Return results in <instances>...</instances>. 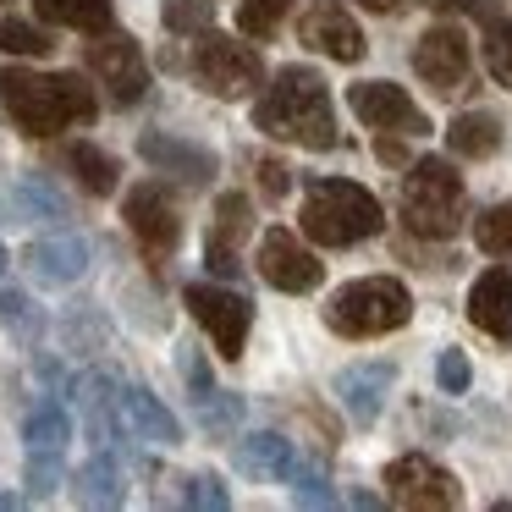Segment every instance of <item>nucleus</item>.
I'll list each match as a JSON object with an SVG mask.
<instances>
[{
    "instance_id": "16",
    "label": "nucleus",
    "mask_w": 512,
    "mask_h": 512,
    "mask_svg": "<svg viewBox=\"0 0 512 512\" xmlns=\"http://www.w3.org/2000/svg\"><path fill=\"white\" fill-rule=\"evenodd\" d=\"M72 402H78L83 424H89V441L100 452H111L116 441H127V413H122V380H111L105 369H89V375L72 380Z\"/></svg>"
},
{
    "instance_id": "35",
    "label": "nucleus",
    "mask_w": 512,
    "mask_h": 512,
    "mask_svg": "<svg viewBox=\"0 0 512 512\" xmlns=\"http://www.w3.org/2000/svg\"><path fill=\"white\" fill-rule=\"evenodd\" d=\"M61 336H67V347H78V353H94V347L105 342V314L94 309V303H83V309H72L67 320H61Z\"/></svg>"
},
{
    "instance_id": "47",
    "label": "nucleus",
    "mask_w": 512,
    "mask_h": 512,
    "mask_svg": "<svg viewBox=\"0 0 512 512\" xmlns=\"http://www.w3.org/2000/svg\"><path fill=\"white\" fill-rule=\"evenodd\" d=\"M6 265H12V254H6V243H0V276H6Z\"/></svg>"
},
{
    "instance_id": "17",
    "label": "nucleus",
    "mask_w": 512,
    "mask_h": 512,
    "mask_svg": "<svg viewBox=\"0 0 512 512\" xmlns=\"http://www.w3.org/2000/svg\"><path fill=\"white\" fill-rule=\"evenodd\" d=\"M23 265H28V276L39 281V287H78L83 276H89V265H94V248H89V237H78V232H50V237H34V243L23 248Z\"/></svg>"
},
{
    "instance_id": "22",
    "label": "nucleus",
    "mask_w": 512,
    "mask_h": 512,
    "mask_svg": "<svg viewBox=\"0 0 512 512\" xmlns=\"http://www.w3.org/2000/svg\"><path fill=\"white\" fill-rule=\"evenodd\" d=\"M232 463H237V474H248V479H287L292 463H298V452H292L287 435L254 430L232 446Z\"/></svg>"
},
{
    "instance_id": "7",
    "label": "nucleus",
    "mask_w": 512,
    "mask_h": 512,
    "mask_svg": "<svg viewBox=\"0 0 512 512\" xmlns=\"http://www.w3.org/2000/svg\"><path fill=\"white\" fill-rule=\"evenodd\" d=\"M83 67H89V78L105 89V100H111L116 111H133V105L149 94L144 45H138L133 34H122V28H100V34H89V45H83Z\"/></svg>"
},
{
    "instance_id": "1",
    "label": "nucleus",
    "mask_w": 512,
    "mask_h": 512,
    "mask_svg": "<svg viewBox=\"0 0 512 512\" xmlns=\"http://www.w3.org/2000/svg\"><path fill=\"white\" fill-rule=\"evenodd\" d=\"M0 111L17 122L23 138H56L72 127H89L100 116V94L78 72H34V67H0Z\"/></svg>"
},
{
    "instance_id": "20",
    "label": "nucleus",
    "mask_w": 512,
    "mask_h": 512,
    "mask_svg": "<svg viewBox=\"0 0 512 512\" xmlns=\"http://www.w3.org/2000/svg\"><path fill=\"white\" fill-rule=\"evenodd\" d=\"M468 325H479L485 336L496 342H512V270L507 265H490L485 276L468 287Z\"/></svg>"
},
{
    "instance_id": "10",
    "label": "nucleus",
    "mask_w": 512,
    "mask_h": 512,
    "mask_svg": "<svg viewBox=\"0 0 512 512\" xmlns=\"http://www.w3.org/2000/svg\"><path fill=\"white\" fill-rule=\"evenodd\" d=\"M182 303H188V314L204 325V336L215 342V353H221V358H243L248 325H254V303H248L243 292L215 287V281H193V287L182 292Z\"/></svg>"
},
{
    "instance_id": "3",
    "label": "nucleus",
    "mask_w": 512,
    "mask_h": 512,
    "mask_svg": "<svg viewBox=\"0 0 512 512\" xmlns=\"http://www.w3.org/2000/svg\"><path fill=\"white\" fill-rule=\"evenodd\" d=\"M386 226V210L369 188L347 177H314L303 188V210H298V232L320 248H353Z\"/></svg>"
},
{
    "instance_id": "24",
    "label": "nucleus",
    "mask_w": 512,
    "mask_h": 512,
    "mask_svg": "<svg viewBox=\"0 0 512 512\" xmlns=\"http://www.w3.org/2000/svg\"><path fill=\"white\" fill-rule=\"evenodd\" d=\"M72 501H78V507H122L127 501L122 463H116L111 452H94L89 463L72 474Z\"/></svg>"
},
{
    "instance_id": "18",
    "label": "nucleus",
    "mask_w": 512,
    "mask_h": 512,
    "mask_svg": "<svg viewBox=\"0 0 512 512\" xmlns=\"http://www.w3.org/2000/svg\"><path fill=\"white\" fill-rule=\"evenodd\" d=\"M298 34H303V45H309V50L342 61V67L364 61V50H369V45H364V28L353 23V12H347L342 0H314L309 12H303Z\"/></svg>"
},
{
    "instance_id": "46",
    "label": "nucleus",
    "mask_w": 512,
    "mask_h": 512,
    "mask_svg": "<svg viewBox=\"0 0 512 512\" xmlns=\"http://www.w3.org/2000/svg\"><path fill=\"white\" fill-rule=\"evenodd\" d=\"M23 501H28V496H17V490H0V512H17Z\"/></svg>"
},
{
    "instance_id": "26",
    "label": "nucleus",
    "mask_w": 512,
    "mask_h": 512,
    "mask_svg": "<svg viewBox=\"0 0 512 512\" xmlns=\"http://www.w3.org/2000/svg\"><path fill=\"white\" fill-rule=\"evenodd\" d=\"M446 149L457 160H490L501 149V116L496 111H463L446 127Z\"/></svg>"
},
{
    "instance_id": "27",
    "label": "nucleus",
    "mask_w": 512,
    "mask_h": 512,
    "mask_svg": "<svg viewBox=\"0 0 512 512\" xmlns=\"http://www.w3.org/2000/svg\"><path fill=\"white\" fill-rule=\"evenodd\" d=\"M17 204L28 210V221H50V226H67L72 221V199L50 177H39V171L17 177Z\"/></svg>"
},
{
    "instance_id": "43",
    "label": "nucleus",
    "mask_w": 512,
    "mask_h": 512,
    "mask_svg": "<svg viewBox=\"0 0 512 512\" xmlns=\"http://www.w3.org/2000/svg\"><path fill=\"white\" fill-rule=\"evenodd\" d=\"M292 171L281 166V160H259V193H265V199H287V188H292Z\"/></svg>"
},
{
    "instance_id": "30",
    "label": "nucleus",
    "mask_w": 512,
    "mask_h": 512,
    "mask_svg": "<svg viewBox=\"0 0 512 512\" xmlns=\"http://www.w3.org/2000/svg\"><path fill=\"white\" fill-rule=\"evenodd\" d=\"M0 50H6V56H23V61H39V56L56 50V39L39 23H28V17H0Z\"/></svg>"
},
{
    "instance_id": "40",
    "label": "nucleus",
    "mask_w": 512,
    "mask_h": 512,
    "mask_svg": "<svg viewBox=\"0 0 512 512\" xmlns=\"http://www.w3.org/2000/svg\"><path fill=\"white\" fill-rule=\"evenodd\" d=\"M61 468L67 457H28V501H50L61 490Z\"/></svg>"
},
{
    "instance_id": "25",
    "label": "nucleus",
    "mask_w": 512,
    "mask_h": 512,
    "mask_svg": "<svg viewBox=\"0 0 512 512\" xmlns=\"http://www.w3.org/2000/svg\"><path fill=\"white\" fill-rule=\"evenodd\" d=\"M61 160H67V171L78 177V188L94 193V199H111V193L122 188V166H116V155H105V149L89 144V138L67 144V149H61Z\"/></svg>"
},
{
    "instance_id": "19",
    "label": "nucleus",
    "mask_w": 512,
    "mask_h": 512,
    "mask_svg": "<svg viewBox=\"0 0 512 512\" xmlns=\"http://www.w3.org/2000/svg\"><path fill=\"white\" fill-rule=\"evenodd\" d=\"M391 386H397V364H391V358L347 364L342 375H336V402H342V413L358 424V430H369V424L380 419V408H386Z\"/></svg>"
},
{
    "instance_id": "45",
    "label": "nucleus",
    "mask_w": 512,
    "mask_h": 512,
    "mask_svg": "<svg viewBox=\"0 0 512 512\" xmlns=\"http://www.w3.org/2000/svg\"><path fill=\"white\" fill-rule=\"evenodd\" d=\"M358 6H364V12H375V17H397L408 0H358Z\"/></svg>"
},
{
    "instance_id": "9",
    "label": "nucleus",
    "mask_w": 512,
    "mask_h": 512,
    "mask_svg": "<svg viewBox=\"0 0 512 512\" xmlns=\"http://www.w3.org/2000/svg\"><path fill=\"white\" fill-rule=\"evenodd\" d=\"M122 221H127V232H133V243L144 248L149 265H166V259L177 254V243H182V210H177V199H171L166 182H138V188H127Z\"/></svg>"
},
{
    "instance_id": "42",
    "label": "nucleus",
    "mask_w": 512,
    "mask_h": 512,
    "mask_svg": "<svg viewBox=\"0 0 512 512\" xmlns=\"http://www.w3.org/2000/svg\"><path fill=\"white\" fill-rule=\"evenodd\" d=\"M435 380H441V391H452V397H457V391L474 386V369H468L463 353H452V347H446V353L435 358Z\"/></svg>"
},
{
    "instance_id": "28",
    "label": "nucleus",
    "mask_w": 512,
    "mask_h": 512,
    "mask_svg": "<svg viewBox=\"0 0 512 512\" xmlns=\"http://www.w3.org/2000/svg\"><path fill=\"white\" fill-rule=\"evenodd\" d=\"M39 17L56 28H78V34H100V28H111V12L116 0H34Z\"/></svg>"
},
{
    "instance_id": "21",
    "label": "nucleus",
    "mask_w": 512,
    "mask_h": 512,
    "mask_svg": "<svg viewBox=\"0 0 512 512\" xmlns=\"http://www.w3.org/2000/svg\"><path fill=\"white\" fill-rule=\"evenodd\" d=\"M122 413H127V430L149 446H182V424L166 402L155 397L149 386H122Z\"/></svg>"
},
{
    "instance_id": "13",
    "label": "nucleus",
    "mask_w": 512,
    "mask_h": 512,
    "mask_svg": "<svg viewBox=\"0 0 512 512\" xmlns=\"http://www.w3.org/2000/svg\"><path fill=\"white\" fill-rule=\"evenodd\" d=\"M347 105H353V116L364 127H375V133H402V138H424L430 133V116L413 105L408 89H397V83H353L347 89Z\"/></svg>"
},
{
    "instance_id": "33",
    "label": "nucleus",
    "mask_w": 512,
    "mask_h": 512,
    "mask_svg": "<svg viewBox=\"0 0 512 512\" xmlns=\"http://www.w3.org/2000/svg\"><path fill=\"white\" fill-rule=\"evenodd\" d=\"M292 0H237V28H243V39H270L281 23H287Z\"/></svg>"
},
{
    "instance_id": "6",
    "label": "nucleus",
    "mask_w": 512,
    "mask_h": 512,
    "mask_svg": "<svg viewBox=\"0 0 512 512\" xmlns=\"http://www.w3.org/2000/svg\"><path fill=\"white\" fill-rule=\"evenodd\" d=\"M188 72H193L199 89L215 94V100H248V94L265 83V56H259L254 45H243V39L204 28V34H193Z\"/></svg>"
},
{
    "instance_id": "31",
    "label": "nucleus",
    "mask_w": 512,
    "mask_h": 512,
    "mask_svg": "<svg viewBox=\"0 0 512 512\" xmlns=\"http://www.w3.org/2000/svg\"><path fill=\"white\" fill-rule=\"evenodd\" d=\"M287 490H292V501H298V507H314V512H320V507H336V501H342V496H336V485L325 479V468H320V463H303V457L292 463Z\"/></svg>"
},
{
    "instance_id": "39",
    "label": "nucleus",
    "mask_w": 512,
    "mask_h": 512,
    "mask_svg": "<svg viewBox=\"0 0 512 512\" xmlns=\"http://www.w3.org/2000/svg\"><path fill=\"white\" fill-rule=\"evenodd\" d=\"M177 369H182V380H188V391H193V402H204L215 391V375H210V358L199 353L193 342H182L177 347Z\"/></svg>"
},
{
    "instance_id": "8",
    "label": "nucleus",
    "mask_w": 512,
    "mask_h": 512,
    "mask_svg": "<svg viewBox=\"0 0 512 512\" xmlns=\"http://www.w3.org/2000/svg\"><path fill=\"white\" fill-rule=\"evenodd\" d=\"M386 501L402 512H452V507H463V485L435 457L402 452L386 463Z\"/></svg>"
},
{
    "instance_id": "12",
    "label": "nucleus",
    "mask_w": 512,
    "mask_h": 512,
    "mask_svg": "<svg viewBox=\"0 0 512 512\" xmlns=\"http://www.w3.org/2000/svg\"><path fill=\"white\" fill-rule=\"evenodd\" d=\"M259 276H265V287L287 292V298H298V292H314L325 281V265L320 254H314L303 237H292L287 226H270L265 237H259Z\"/></svg>"
},
{
    "instance_id": "23",
    "label": "nucleus",
    "mask_w": 512,
    "mask_h": 512,
    "mask_svg": "<svg viewBox=\"0 0 512 512\" xmlns=\"http://www.w3.org/2000/svg\"><path fill=\"white\" fill-rule=\"evenodd\" d=\"M72 446V413L56 397L34 402L23 419V457H67Z\"/></svg>"
},
{
    "instance_id": "4",
    "label": "nucleus",
    "mask_w": 512,
    "mask_h": 512,
    "mask_svg": "<svg viewBox=\"0 0 512 512\" xmlns=\"http://www.w3.org/2000/svg\"><path fill=\"white\" fill-rule=\"evenodd\" d=\"M320 320H325V331L347 336V342H375V336H391L413 320V292L402 287L397 276L347 281V287L331 292Z\"/></svg>"
},
{
    "instance_id": "14",
    "label": "nucleus",
    "mask_w": 512,
    "mask_h": 512,
    "mask_svg": "<svg viewBox=\"0 0 512 512\" xmlns=\"http://www.w3.org/2000/svg\"><path fill=\"white\" fill-rule=\"evenodd\" d=\"M254 232V204L248 193H221L215 199V221H210V237H204V270L221 281H237L243 276V243Z\"/></svg>"
},
{
    "instance_id": "11",
    "label": "nucleus",
    "mask_w": 512,
    "mask_h": 512,
    "mask_svg": "<svg viewBox=\"0 0 512 512\" xmlns=\"http://www.w3.org/2000/svg\"><path fill=\"white\" fill-rule=\"evenodd\" d=\"M413 72L430 83L435 94H463L474 89V56H468V34L452 23H435L413 39Z\"/></svg>"
},
{
    "instance_id": "29",
    "label": "nucleus",
    "mask_w": 512,
    "mask_h": 512,
    "mask_svg": "<svg viewBox=\"0 0 512 512\" xmlns=\"http://www.w3.org/2000/svg\"><path fill=\"white\" fill-rule=\"evenodd\" d=\"M45 309H39L28 292H17V287H0V331L12 336V342H23V347H34L39 336H45Z\"/></svg>"
},
{
    "instance_id": "36",
    "label": "nucleus",
    "mask_w": 512,
    "mask_h": 512,
    "mask_svg": "<svg viewBox=\"0 0 512 512\" xmlns=\"http://www.w3.org/2000/svg\"><path fill=\"white\" fill-rule=\"evenodd\" d=\"M237 419H243V397H232V391H210V397L199 402V424L210 435H232Z\"/></svg>"
},
{
    "instance_id": "32",
    "label": "nucleus",
    "mask_w": 512,
    "mask_h": 512,
    "mask_svg": "<svg viewBox=\"0 0 512 512\" xmlns=\"http://www.w3.org/2000/svg\"><path fill=\"white\" fill-rule=\"evenodd\" d=\"M474 243H479V254H490V259H512V199L490 204V210L479 215Z\"/></svg>"
},
{
    "instance_id": "38",
    "label": "nucleus",
    "mask_w": 512,
    "mask_h": 512,
    "mask_svg": "<svg viewBox=\"0 0 512 512\" xmlns=\"http://www.w3.org/2000/svg\"><path fill=\"white\" fill-rule=\"evenodd\" d=\"M182 501H188V507H204V512H226L232 507V490L221 485V474H188L182 479Z\"/></svg>"
},
{
    "instance_id": "37",
    "label": "nucleus",
    "mask_w": 512,
    "mask_h": 512,
    "mask_svg": "<svg viewBox=\"0 0 512 512\" xmlns=\"http://www.w3.org/2000/svg\"><path fill=\"white\" fill-rule=\"evenodd\" d=\"M160 17H166L171 34H204V28H210V17H215V6H210V0H166V6H160Z\"/></svg>"
},
{
    "instance_id": "44",
    "label": "nucleus",
    "mask_w": 512,
    "mask_h": 512,
    "mask_svg": "<svg viewBox=\"0 0 512 512\" xmlns=\"http://www.w3.org/2000/svg\"><path fill=\"white\" fill-rule=\"evenodd\" d=\"M402 133H375V160H386V166H402L408 171V149L397 144Z\"/></svg>"
},
{
    "instance_id": "5",
    "label": "nucleus",
    "mask_w": 512,
    "mask_h": 512,
    "mask_svg": "<svg viewBox=\"0 0 512 512\" xmlns=\"http://www.w3.org/2000/svg\"><path fill=\"white\" fill-rule=\"evenodd\" d=\"M397 204H402V221L419 237H457L468 221V188H463V177H457V166L441 155L408 160Z\"/></svg>"
},
{
    "instance_id": "2",
    "label": "nucleus",
    "mask_w": 512,
    "mask_h": 512,
    "mask_svg": "<svg viewBox=\"0 0 512 512\" xmlns=\"http://www.w3.org/2000/svg\"><path fill=\"white\" fill-rule=\"evenodd\" d=\"M254 127L265 138H276V144H298V149H314V155L336 149L342 133H336L331 83H325V72L281 67L276 78H270V89L254 100Z\"/></svg>"
},
{
    "instance_id": "41",
    "label": "nucleus",
    "mask_w": 512,
    "mask_h": 512,
    "mask_svg": "<svg viewBox=\"0 0 512 512\" xmlns=\"http://www.w3.org/2000/svg\"><path fill=\"white\" fill-rule=\"evenodd\" d=\"M424 6L441 12V17H474V23H490V17H501L507 0H424Z\"/></svg>"
},
{
    "instance_id": "15",
    "label": "nucleus",
    "mask_w": 512,
    "mask_h": 512,
    "mask_svg": "<svg viewBox=\"0 0 512 512\" xmlns=\"http://www.w3.org/2000/svg\"><path fill=\"white\" fill-rule=\"evenodd\" d=\"M138 160L149 171H160V177L182 182V188H210L215 171H221L215 149L193 144V138H177V133H144L138 138Z\"/></svg>"
},
{
    "instance_id": "34",
    "label": "nucleus",
    "mask_w": 512,
    "mask_h": 512,
    "mask_svg": "<svg viewBox=\"0 0 512 512\" xmlns=\"http://www.w3.org/2000/svg\"><path fill=\"white\" fill-rule=\"evenodd\" d=\"M485 72L512 94V17H490L485 23Z\"/></svg>"
}]
</instances>
